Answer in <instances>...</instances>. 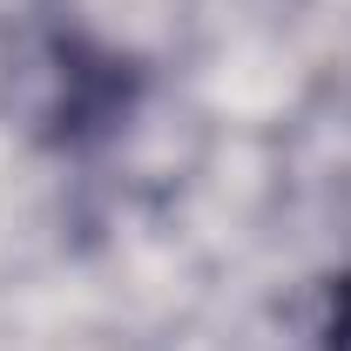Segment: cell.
<instances>
[{
	"mask_svg": "<svg viewBox=\"0 0 351 351\" xmlns=\"http://www.w3.org/2000/svg\"><path fill=\"white\" fill-rule=\"evenodd\" d=\"M324 351H351V284H338V298H331V324H324Z\"/></svg>",
	"mask_w": 351,
	"mask_h": 351,
	"instance_id": "cell-1",
	"label": "cell"
}]
</instances>
